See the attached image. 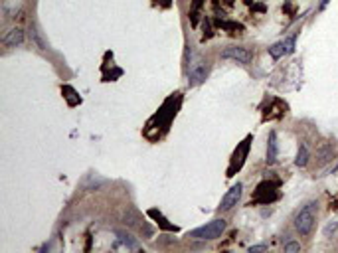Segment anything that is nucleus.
Wrapping results in <instances>:
<instances>
[{"mask_svg": "<svg viewBox=\"0 0 338 253\" xmlns=\"http://www.w3.org/2000/svg\"><path fill=\"white\" fill-rule=\"evenodd\" d=\"M30 34H32V40L36 42V46L40 47V49H47V44H45L44 40H42V36H40V32L32 26V30H30Z\"/></svg>", "mask_w": 338, "mask_h": 253, "instance_id": "nucleus-13", "label": "nucleus"}, {"mask_svg": "<svg viewBox=\"0 0 338 253\" xmlns=\"http://www.w3.org/2000/svg\"><path fill=\"white\" fill-rule=\"evenodd\" d=\"M22 42H24V32L20 28H12V30L2 38V44L6 47H16V46H20Z\"/></svg>", "mask_w": 338, "mask_h": 253, "instance_id": "nucleus-9", "label": "nucleus"}, {"mask_svg": "<svg viewBox=\"0 0 338 253\" xmlns=\"http://www.w3.org/2000/svg\"><path fill=\"white\" fill-rule=\"evenodd\" d=\"M287 54V49H285V42H277V44H273L269 47V56L273 60H279L281 56H285Z\"/></svg>", "mask_w": 338, "mask_h": 253, "instance_id": "nucleus-11", "label": "nucleus"}, {"mask_svg": "<svg viewBox=\"0 0 338 253\" xmlns=\"http://www.w3.org/2000/svg\"><path fill=\"white\" fill-rule=\"evenodd\" d=\"M242 194H244V184H239V182L233 184L224 194V198H222L218 210H220V212H227V210H231L233 206H237V202L242 200Z\"/></svg>", "mask_w": 338, "mask_h": 253, "instance_id": "nucleus-4", "label": "nucleus"}, {"mask_svg": "<svg viewBox=\"0 0 338 253\" xmlns=\"http://www.w3.org/2000/svg\"><path fill=\"white\" fill-rule=\"evenodd\" d=\"M113 247L115 249H121V247H127V249H140V243L136 241L133 235H129V233H125V231H117V241L113 243Z\"/></svg>", "mask_w": 338, "mask_h": 253, "instance_id": "nucleus-8", "label": "nucleus"}, {"mask_svg": "<svg viewBox=\"0 0 338 253\" xmlns=\"http://www.w3.org/2000/svg\"><path fill=\"white\" fill-rule=\"evenodd\" d=\"M307 162H309V150H307V146L303 144V146L299 148V155H297V159H295V164H297V166H307Z\"/></svg>", "mask_w": 338, "mask_h": 253, "instance_id": "nucleus-12", "label": "nucleus"}, {"mask_svg": "<svg viewBox=\"0 0 338 253\" xmlns=\"http://www.w3.org/2000/svg\"><path fill=\"white\" fill-rule=\"evenodd\" d=\"M222 58H224V60H233V62H237V64L248 66L249 62H251V58H253V54H251V49H248V47L229 46L222 52Z\"/></svg>", "mask_w": 338, "mask_h": 253, "instance_id": "nucleus-5", "label": "nucleus"}, {"mask_svg": "<svg viewBox=\"0 0 338 253\" xmlns=\"http://www.w3.org/2000/svg\"><path fill=\"white\" fill-rule=\"evenodd\" d=\"M277 150H279V146H277V135L271 133L269 146H267V164H273V162L277 161Z\"/></svg>", "mask_w": 338, "mask_h": 253, "instance_id": "nucleus-10", "label": "nucleus"}, {"mask_svg": "<svg viewBox=\"0 0 338 253\" xmlns=\"http://www.w3.org/2000/svg\"><path fill=\"white\" fill-rule=\"evenodd\" d=\"M208 73H210V68H208L206 62H196V64H192V68L188 71V81H190V85H200V83H204V81L208 79Z\"/></svg>", "mask_w": 338, "mask_h": 253, "instance_id": "nucleus-6", "label": "nucleus"}, {"mask_svg": "<svg viewBox=\"0 0 338 253\" xmlns=\"http://www.w3.org/2000/svg\"><path fill=\"white\" fill-rule=\"evenodd\" d=\"M328 2H330V0H322V2H320V10H324V8H326V4H328Z\"/></svg>", "mask_w": 338, "mask_h": 253, "instance_id": "nucleus-18", "label": "nucleus"}, {"mask_svg": "<svg viewBox=\"0 0 338 253\" xmlns=\"http://www.w3.org/2000/svg\"><path fill=\"white\" fill-rule=\"evenodd\" d=\"M249 251L255 253V251H267V245H251Z\"/></svg>", "mask_w": 338, "mask_h": 253, "instance_id": "nucleus-17", "label": "nucleus"}, {"mask_svg": "<svg viewBox=\"0 0 338 253\" xmlns=\"http://www.w3.org/2000/svg\"><path fill=\"white\" fill-rule=\"evenodd\" d=\"M316 222V202H309L307 206H303L297 216H295V230L301 235H309Z\"/></svg>", "mask_w": 338, "mask_h": 253, "instance_id": "nucleus-1", "label": "nucleus"}, {"mask_svg": "<svg viewBox=\"0 0 338 253\" xmlns=\"http://www.w3.org/2000/svg\"><path fill=\"white\" fill-rule=\"evenodd\" d=\"M225 220H212L210 224H206L202 228H196V230L188 231V237L192 239H200V241H214L218 237H222V233L225 231Z\"/></svg>", "mask_w": 338, "mask_h": 253, "instance_id": "nucleus-2", "label": "nucleus"}, {"mask_svg": "<svg viewBox=\"0 0 338 253\" xmlns=\"http://www.w3.org/2000/svg\"><path fill=\"white\" fill-rule=\"evenodd\" d=\"M295 40H297L295 36H291V38L285 40V49H287V54H291V52L295 49Z\"/></svg>", "mask_w": 338, "mask_h": 253, "instance_id": "nucleus-15", "label": "nucleus"}, {"mask_svg": "<svg viewBox=\"0 0 338 253\" xmlns=\"http://www.w3.org/2000/svg\"><path fill=\"white\" fill-rule=\"evenodd\" d=\"M336 230H338V222H334V224H328V226L324 228V235L328 237L330 233H334V231H336Z\"/></svg>", "mask_w": 338, "mask_h": 253, "instance_id": "nucleus-16", "label": "nucleus"}, {"mask_svg": "<svg viewBox=\"0 0 338 253\" xmlns=\"http://www.w3.org/2000/svg\"><path fill=\"white\" fill-rule=\"evenodd\" d=\"M277 198V186L269 184V182H261L257 186V192H255V202L259 204H271L273 200Z\"/></svg>", "mask_w": 338, "mask_h": 253, "instance_id": "nucleus-7", "label": "nucleus"}, {"mask_svg": "<svg viewBox=\"0 0 338 253\" xmlns=\"http://www.w3.org/2000/svg\"><path fill=\"white\" fill-rule=\"evenodd\" d=\"M249 144H251V137H246L237 144V148H235V153H233V157H231V162H229V168H227V176H233V174L244 166L246 157H248V153H249Z\"/></svg>", "mask_w": 338, "mask_h": 253, "instance_id": "nucleus-3", "label": "nucleus"}, {"mask_svg": "<svg viewBox=\"0 0 338 253\" xmlns=\"http://www.w3.org/2000/svg\"><path fill=\"white\" fill-rule=\"evenodd\" d=\"M295 251H301V243H297V241L285 243V253H295Z\"/></svg>", "mask_w": 338, "mask_h": 253, "instance_id": "nucleus-14", "label": "nucleus"}]
</instances>
